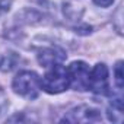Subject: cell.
Returning <instances> with one entry per match:
<instances>
[{"mask_svg":"<svg viewBox=\"0 0 124 124\" xmlns=\"http://www.w3.org/2000/svg\"><path fill=\"white\" fill-rule=\"evenodd\" d=\"M12 88L15 93L26 99H35L39 95L41 89V78L31 70L19 72L12 82Z\"/></svg>","mask_w":124,"mask_h":124,"instance_id":"1","label":"cell"},{"mask_svg":"<svg viewBox=\"0 0 124 124\" xmlns=\"http://www.w3.org/2000/svg\"><path fill=\"white\" fill-rule=\"evenodd\" d=\"M70 88V79L67 69L61 64L53 66L41 79V89H44L47 93H61Z\"/></svg>","mask_w":124,"mask_h":124,"instance_id":"2","label":"cell"},{"mask_svg":"<svg viewBox=\"0 0 124 124\" xmlns=\"http://www.w3.org/2000/svg\"><path fill=\"white\" fill-rule=\"evenodd\" d=\"M88 91H92L96 95H107L109 93L108 85V69L104 63H98L89 72L88 80Z\"/></svg>","mask_w":124,"mask_h":124,"instance_id":"3","label":"cell"},{"mask_svg":"<svg viewBox=\"0 0 124 124\" xmlns=\"http://www.w3.org/2000/svg\"><path fill=\"white\" fill-rule=\"evenodd\" d=\"M70 79V86L76 91H88V80H89V66L85 61H73L66 67Z\"/></svg>","mask_w":124,"mask_h":124,"instance_id":"4","label":"cell"},{"mask_svg":"<svg viewBox=\"0 0 124 124\" xmlns=\"http://www.w3.org/2000/svg\"><path fill=\"white\" fill-rule=\"evenodd\" d=\"M63 121H67V123H96V121H101V114L98 109H95L92 107L80 105V107L70 109L67 112V115H64Z\"/></svg>","mask_w":124,"mask_h":124,"instance_id":"5","label":"cell"},{"mask_svg":"<svg viewBox=\"0 0 124 124\" xmlns=\"http://www.w3.org/2000/svg\"><path fill=\"white\" fill-rule=\"evenodd\" d=\"M37 58L42 67H53L55 64H61L66 60V53L57 47H47L39 50Z\"/></svg>","mask_w":124,"mask_h":124,"instance_id":"6","label":"cell"},{"mask_svg":"<svg viewBox=\"0 0 124 124\" xmlns=\"http://www.w3.org/2000/svg\"><path fill=\"white\" fill-rule=\"evenodd\" d=\"M19 61V55L16 53H6L0 57V70L2 72H10L16 67Z\"/></svg>","mask_w":124,"mask_h":124,"instance_id":"7","label":"cell"},{"mask_svg":"<svg viewBox=\"0 0 124 124\" xmlns=\"http://www.w3.org/2000/svg\"><path fill=\"white\" fill-rule=\"evenodd\" d=\"M114 80H115V86L117 89H123L124 83H123V61H118L114 69Z\"/></svg>","mask_w":124,"mask_h":124,"instance_id":"8","label":"cell"},{"mask_svg":"<svg viewBox=\"0 0 124 124\" xmlns=\"http://www.w3.org/2000/svg\"><path fill=\"white\" fill-rule=\"evenodd\" d=\"M9 107V99H8V95L6 92L3 91V88L0 86V115H2Z\"/></svg>","mask_w":124,"mask_h":124,"instance_id":"9","label":"cell"},{"mask_svg":"<svg viewBox=\"0 0 124 124\" xmlns=\"http://www.w3.org/2000/svg\"><path fill=\"white\" fill-rule=\"evenodd\" d=\"M12 2H13V0H0V16L5 15V13L10 9Z\"/></svg>","mask_w":124,"mask_h":124,"instance_id":"10","label":"cell"},{"mask_svg":"<svg viewBox=\"0 0 124 124\" xmlns=\"http://www.w3.org/2000/svg\"><path fill=\"white\" fill-rule=\"evenodd\" d=\"M93 2H95V5L99 6V8H108V6L112 5L114 0H93Z\"/></svg>","mask_w":124,"mask_h":124,"instance_id":"11","label":"cell"}]
</instances>
